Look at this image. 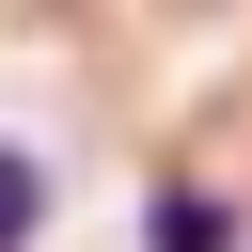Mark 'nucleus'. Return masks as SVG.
I'll list each match as a JSON object with an SVG mask.
<instances>
[{"instance_id": "f257e3e1", "label": "nucleus", "mask_w": 252, "mask_h": 252, "mask_svg": "<svg viewBox=\"0 0 252 252\" xmlns=\"http://www.w3.org/2000/svg\"><path fill=\"white\" fill-rule=\"evenodd\" d=\"M158 252H236V205L220 189H158Z\"/></svg>"}, {"instance_id": "f03ea898", "label": "nucleus", "mask_w": 252, "mask_h": 252, "mask_svg": "<svg viewBox=\"0 0 252 252\" xmlns=\"http://www.w3.org/2000/svg\"><path fill=\"white\" fill-rule=\"evenodd\" d=\"M32 236H47V158L0 142V252H32Z\"/></svg>"}]
</instances>
